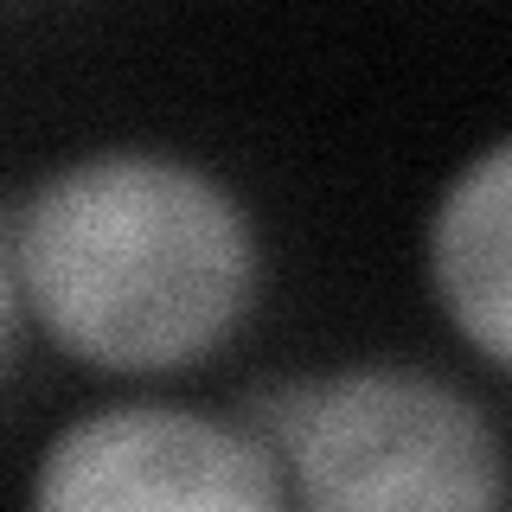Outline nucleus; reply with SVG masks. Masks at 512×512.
Listing matches in <instances>:
<instances>
[{
  "instance_id": "1",
  "label": "nucleus",
  "mask_w": 512,
  "mask_h": 512,
  "mask_svg": "<svg viewBox=\"0 0 512 512\" xmlns=\"http://www.w3.org/2000/svg\"><path fill=\"white\" fill-rule=\"evenodd\" d=\"M13 295L77 365L160 378L212 359L256 308L250 205L173 148H96L26 192Z\"/></svg>"
},
{
  "instance_id": "2",
  "label": "nucleus",
  "mask_w": 512,
  "mask_h": 512,
  "mask_svg": "<svg viewBox=\"0 0 512 512\" xmlns=\"http://www.w3.org/2000/svg\"><path fill=\"white\" fill-rule=\"evenodd\" d=\"M250 429L295 512H506V448L487 404L423 365L365 359L263 384Z\"/></svg>"
},
{
  "instance_id": "3",
  "label": "nucleus",
  "mask_w": 512,
  "mask_h": 512,
  "mask_svg": "<svg viewBox=\"0 0 512 512\" xmlns=\"http://www.w3.org/2000/svg\"><path fill=\"white\" fill-rule=\"evenodd\" d=\"M26 512H295L269 442L250 423L122 397L39 448Z\"/></svg>"
},
{
  "instance_id": "4",
  "label": "nucleus",
  "mask_w": 512,
  "mask_h": 512,
  "mask_svg": "<svg viewBox=\"0 0 512 512\" xmlns=\"http://www.w3.org/2000/svg\"><path fill=\"white\" fill-rule=\"evenodd\" d=\"M429 288L487 372L512 365V141L493 135L448 173L429 212Z\"/></svg>"
},
{
  "instance_id": "5",
  "label": "nucleus",
  "mask_w": 512,
  "mask_h": 512,
  "mask_svg": "<svg viewBox=\"0 0 512 512\" xmlns=\"http://www.w3.org/2000/svg\"><path fill=\"white\" fill-rule=\"evenodd\" d=\"M13 314H20V295H13V263H7V237H0V352H7Z\"/></svg>"
}]
</instances>
